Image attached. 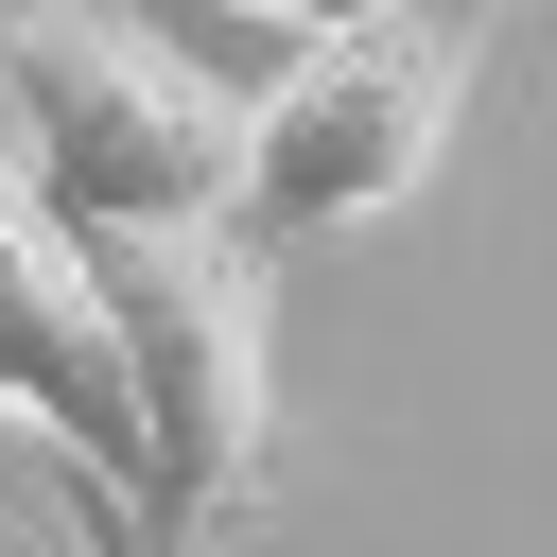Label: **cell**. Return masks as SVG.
<instances>
[{"mask_svg":"<svg viewBox=\"0 0 557 557\" xmlns=\"http://www.w3.org/2000/svg\"><path fill=\"white\" fill-rule=\"evenodd\" d=\"M244 17H296V35H348V17H487V0H244Z\"/></svg>","mask_w":557,"mask_h":557,"instance_id":"cell-5","label":"cell"},{"mask_svg":"<svg viewBox=\"0 0 557 557\" xmlns=\"http://www.w3.org/2000/svg\"><path fill=\"white\" fill-rule=\"evenodd\" d=\"M0 418H17V400H0Z\"/></svg>","mask_w":557,"mask_h":557,"instance_id":"cell-6","label":"cell"},{"mask_svg":"<svg viewBox=\"0 0 557 557\" xmlns=\"http://www.w3.org/2000/svg\"><path fill=\"white\" fill-rule=\"evenodd\" d=\"M122 383H139V540L122 557H191L209 522L261 505V435H278V348H261V244L244 226H122L87 244Z\"/></svg>","mask_w":557,"mask_h":557,"instance_id":"cell-2","label":"cell"},{"mask_svg":"<svg viewBox=\"0 0 557 557\" xmlns=\"http://www.w3.org/2000/svg\"><path fill=\"white\" fill-rule=\"evenodd\" d=\"M0 400H17L35 435H70L104 487H139V383H122L104 278H87V244L52 226V191L17 174V139H0Z\"/></svg>","mask_w":557,"mask_h":557,"instance_id":"cell-4","label":"cell"},{"mask_svg":"<svg viewBox=\"0 0 557 557\" xmlns=\"http://www.w3.org/2000/svg\"><path fill=\"white\" fill-rule=\"evenodd\" d=\"M470 104V17H348V35H296V70L244 104V244H331V226H383L435 139Z\"/></svg>","mask_w":557,"mask_h":557,"instance_id":"cell-3","label":"cell"},{"mask_svg":"<svg viewBox=\"0 0 557 557\" xmlns=\"http://www.w3.org/2000/svg\"><path fill=\"white\" fill-rule=\"evenodd\" d=\"M0 139L17 174L52 191L70 244H122V226H226L244 209V104L157 52L139 17L104 0H17L0 17Z\"/></svg>","mask_w":557,"mask_h":557,"instance_id":"cell-1","label":"cell"}]
</instances>
